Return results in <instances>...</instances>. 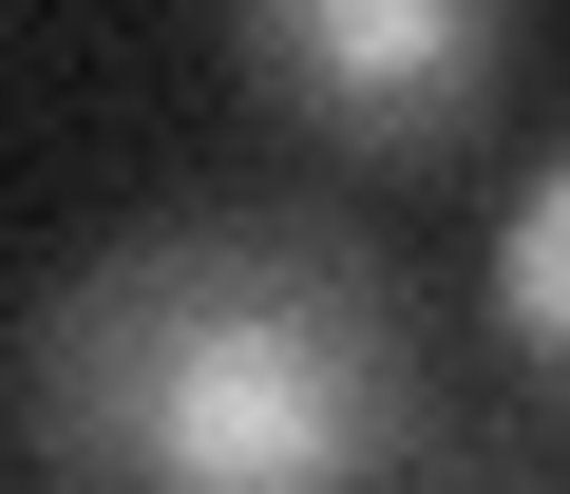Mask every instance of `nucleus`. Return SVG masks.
I'll use <instances>...</instances> for the list:
<instances>
[{
	"label": "nucleus",
	"instance_id": "f257e3e1",
	"mask_svg": "<svg viewBox=\"0 0 570 494\" xmlns=\"http://www.w3.org/2000/svg\"><path fill=\"white\" fill-rule=\"evenodd\" d=\"M419 286L305 190H171L58 247L0 343L20 494H419Z\"/></svg>",
	"mask_w": 570,
	"mask_h": 494
},
{
	"label": "nucleus",
	"instance_id": "f03ea898",
	"mask_svg": "<svg viewBox=\"0 0 570 494\" xmlns=\"http://www.w3.org/2000/svg\"><path fill=\"white\" fill-rule=\"evenodd\" d=\"M228 58H247L266 115H305L324 152L419 171V152H456L513 96L532 0H228Z\"/></svg>",
	"mask_w": 570,
	"mask_h": 494
},
{
	"label": "nucleus",
	"instance_id": "7ed1b4c3",
	"mask_svg": "<svg viewBox=\"0 0 570 494\" xmlns=\"http://www.w3.org/2000/svg\"><path fill=\"white\" fill-rule=\"evenodd\" d=\"M494 324H513V362H532V399H570V152L513 190V228H494Z\"/></svg>",
	"mask_w": 570,
	"mask_h": 494
},
{
	"label": "nucleus",
	"instance_id": "20e7f679",
	"mask_svg": "<svg viewBox=\"0 0 570 494\" xmlns=\"http://www.w3.org/2000/svg\"><path fill=\"white\" fill-rule=\"evenodd\" d=\"M419 494H570V399L551 418H438L419 437Z\"/></svg>",
	"mask_w": 570,
	"mask_h": 494
}]
</instances>
